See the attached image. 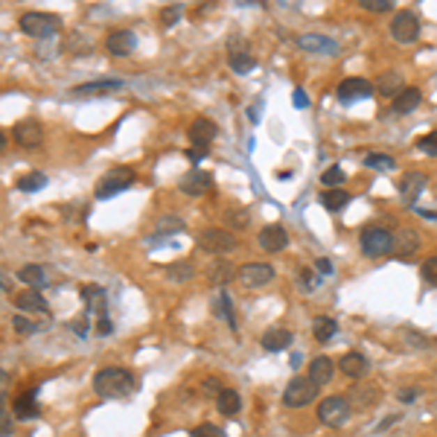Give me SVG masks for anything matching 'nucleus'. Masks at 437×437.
<instances>
[{
  "label": "nucleus",
  "mask_w": 437,
  "mask_h": 437,
  "mask_svg": "<svg viewBox=\"0 0 437 437\" xmlns=\"http://www.w3.org/2000/svg\"><path fill=\"white\" fill-rule=\"evenodd\" d=\"M335 332H338V321H335V318L318 315V318L312 321V335H315V342L327 344V342H332V338H335Z\"/></svg>",
  "instance_id": "a878e982"
},
{
  "label": "nucleus",
  "mask_w": 437,
  "mask_h": 437,
  "mask_svg": "<svg viewBox=\"0 0 437 437\" xmlns=\"http://www.w3.org/2000/svg\"><path fill=\"white\" fill-rule=\"evenodd\" d=\"M359 245H362V254L367 256H385L394 251V233L385 231L382 224H367L359 236Z\"/></svg>",
  "instance_id": "39448f33"
},
{
  "label": "nucleus",
  "mask_w": 437,
  "mask_h": 437,
  "mask_svg": "<svg viewBox=\"0 0 437 437\" xmlns=\"http://www.w3.org/2000/svg\"><path fill=\"white\" fill-rule=\"evenodd\" d=\"M420 248V233L414 231V228H402L397 236H394V256H399V260H402V256H408V254H414Z\"/></svg>",
  "instance_id": "4be33fe9"
},
{
  "label": "nucleus",
  "mask_w": 437,
  "mask_h": 437,
  "mask_svg": "<svg viewBox=\"0 0 437 437\" xmlns=\"http://www.w3.org/2000/svg\"><path fill=\"white\" fill-rule=\"evenodd\" d=\"M79 298H82L88 303V312H100V318H105V306H108V295H105V289L102 286H96V283H88L79 289Z\"/></svg>",
  "instance_id": "a211bd4d"
},
{
  "label": "nucleus",
  "mask_w": 437,
  "mask_h": 437,
  "mask_svg": "<svg viewBox=\"0 0 437 437\" xmlns=\"http://www.w3.org/2000/svg\"><path fill=\"white\" fill-rule=\"evenodd\" d=\"M420 216H426V219H437L434 210H420Z\"/></svg>",
  "instance_id": "6e6d98bb"
},
{
  "label": "nucleus",
  "mask_w": 437,
  "mask_h": 437,
  "mask_svg": "<svg viewBox=\"0 0 437 437\" xmlns=\"http://www.w3.org/2000/svg\"><path fill=\"white\" fill-rule=\"evenodd\" d=\"M291 344V332L289 330H280V327H271L266 335H263V350L268 353H280Z\"/></svg>",
  "instance_id": "c85d7f7f"
},
{
  "label": "nucleus",
  "mask_w": 437,
  "mask_h": 437,
  "mask_svg": "<svg viewBox=\"0 0 437 437\" xmlns=\"http://www.w3.org/2000/svg\"><path fill=\"white\" fill-rule=\"evenodd\" d=\"M370 96H374V85H370L367 79L350 76V79H344V82L338 85V102H344V105H353L359 100H370Z\"/></svg>",
  "instance_id": "9d476101"
},
{
  "label": "nucleus",
  "mask_w": 437,
  "mask_h": 437,
  "mask_svg": "<svg viewBox=\"0 0 437 437\" xmlns=\"http://www.w3.org/2000/svg\"><path fill=\"white\" fill-rule=\"evenodd\" d=\"M228 64H231V70L239 73V76H245L256 68V59L245 50V47H231V53H228Z\"/></svg>",
  "instance_id": "393cba45"
},
{
  "label": "nucleus",
  "mask_w": 437,
  "mask_h": 437,
  "mask_svg": "<svg viewBox=\"0 0 437 437\" xmlns=\"http://www.w3.org/2000/svg\"><path fill=\"white\" fill-rule=\"evenodd\" d=\"M70 327H73V332H76V335H82V338L88 335V321H85V318H82V321H73Z\"/></svg>",
  "instance_id": "603ef678"
},
{
  "label": "nucleus",
  "mask_w": 437,
  "mask_h": 437,
  "mask_svg": "<svg viewBox=\"0 0 437 437\" xmlns=\"http://www.w3.org/2000/svg\"><path fill=\"white\" fill-rule=\"evenodd\" d=\"M96 332H100L102 338L114 332V330H111V321H108V318H100V323H96Z\"/></svg>",
  "instance_id": "3c124183"
},
{
  "label": "nucleus",
  "mask_w": 437,
  "mask_h": 437,
  "mask_svg": "<svg viewBox=\"0 0 437 437\" xmlns=\"http://www.w3.org/2000/svg\"><path fill=\"white\" fill-rule=\"evenodd\" d=\"M18 26L29 38H50L61 29V18L53 12H24L18 18Z\"/></svg>",
  "instance_id": "f03ea898"
},
{
  "label": "nucleus",
  "mask_w": 437,
  "mask_h": 437,
  "mask_svg": "<svg viewBox=\"0 0 437 437\" xmlns=\"http://www.w3.org/2000/svg\"><path fill=\"white\" fill-rule=\"evenodd\" d=\"M295 105H298V108H306V105H309V100H306V93H303L300 88L295 91Z\"/></svg>",
  "instance_id": "864d4df0"
},
{
  "label": "nucleus",
  "mask_w": 437,
  "mask_h": 437,
  "mask_svg": "<svg viewBox=\"0 0 437 437\" xmlns=\"http://www.w3.org/2000/svg\"><path fill=\"white\" fill-rule=\"evenodd\" d=\"M9 429H12V426H9V414L3 411V437H9Z\"/></svg>",
  "instance_id": "5fc2aeb1"
},
{
  "label": "nucleus",
  "mask_w": 437,
  "mask_h": 437,
  "mask_svg": "<svg viewBox=\"0 0 437 437\" xmlns=\"http://www.w3.org/2000/svg\"><path fill=\"white\" fill-rule=\"evenodd\" d=\"M233 277V268H231V263L228 260H222V263H216L213 268H210V283H228Z\"/></svg>",
  "instance_id": "e433bc0d"
},
{
  "label": "nucleus",
  "mask_w": 437,
  "mask_h": 437,
  "mask_svg": "<svg viewBox=\"0 0 437 437\" xmlns=\"http://www.w3.org/2000/svg\"><path fill=\"white\" fill-rule=\"evenodd\" d=\"M213 312L236 332V318H233V306H231V295H228V291H222V295L213 300Z\"/></svg>",
  "instance_id": "2f4dec72"
},
{
  "label": "nucleus",
  "mask_w": 437,
  "mask_h": 437,
  "mask_svg": "<svg viewBox=\"0 0 437 437\" xmlns=\"http://www.w3.org/2000/svg\"><path fill=\"white\" fill-rule=\"evenodd\" d=\"M365 167L376 169V172H385V169H394V167H397V160H394L391 155H382V152H370V155L365 158Z\"/></svg>",
  "instance_id": "72a5a7b5"
},
{
  "label": "nucleus",
  "mask_w": 437,
  "mask_h": 437,
  "mask_svg": "<svg viewBox=\"0 0 437 437\" xmlns=\"http://www.w3.org/2000/svg\"><path fill=\"white\" fill-rule=\"evenodd\" d=\"M135 169H128V167H114L111 172H105V178L100 184H96V192L93 196L100 199V201H105V199H114V196H120V192H125L128 187L135 184Z\"/></svg>",
  "instance_id": "7ed1b4c3"
},
{
  "label": "nucleus",
  "mask_w": 437,
  "mask_h": 437,
  "mask_svg": "<svg viewBox=\"0 0 437 437\" xmlns=\"http://www.w3.org/2000/svg\"><path fill=\"white\" fill-rule=\"evenodd\" d=\"M15 417H21V420H32V417H38L36 391H26V394H21L18 399H15Z\"/></svg>",
  "instance_id": "c756f323"
},
{
  "label": "nucleus",
  "mask_w": 437,
  "mask_h": 437,
  "mask_svg": "<svg viewBox=\"0 0 437 437\" xmlns=\"http://www.w3.org/2000/svg\"><path fill=\"white\" fill-rule=\"evenodd\" d=\"M350 411H353L350 408V399L342 397V394H332V397L318 402V420H321L323 426H332V429L344 426L347 420H350Z\"/></svg>",
  "instance_id": "423d86ee"
},
{
  "label": "nucleus",
  "mask_w": 437,
  "mask_h": 437,
  "mask_svg": "<svg viewBox=\"0 0 437 437\" xmlns=\"http://www.w3.org/2000/svg\"><path fill=\"white\" fill-rule=\"evenodd\" d=\"M429 187V178L423 172H408L406 178L399 181V192H402V199H406L408 204H414L420 199V192H423Z\"/></svg>",
  "instance_id": "412c9836"
},
{
  "label": "nucleus",
  "mask_w": 437,
  "mask_h": 437,
  "mask_svg": "<svg viewBox=\"0 0 437 437\" xmlns=\"http://www.w3.org/2000/svg\"><path fill=\"white\" fill-rule=\"evenodd\" d=\"M190 437H224V431L216 423H199L196 429L190 431Z\"/></svg>",
  "instance_id": "ea45409f"
},
{
  "label": "nucleus",
  "mask_w": 437,
  "mask_h": 437,
  "mask_svg": "<svg viewBox=\"0 0 437 437\" xmlns=\"http://www.w3.org/2000/svg\"><path fill=\"white\" fill-rule=\"evenodd\" d=\"M178 190H181L184 196H204V192L213 190V175L196 167V169H190L181 181H178Z\"/></svg>",
  "instance_id": "f8f14e48"
},
{
  "label": "nucleus",
  "mask_w": 437,
  "mask_h": 437,
  "mask_svg": "<svg viewBox=\"0 0 437 437\" xmlns=\"http://www.w3.org/2000/svg\"><path fill=\"white\" fill-rule=\"evenodd\" d=\"M318 391H321V388L309 376H295L286 385V391H283V406L286 408H306L309 402L318 399Z\"/></svg>",
  "instance_id": "20e7f679"
},
{
  "label": "nucleus",
  "mask_w": 437,
  "mask_h": 437,
  "mask_svg": "<svg viewBox=\"0 0 437 437\" xmlns=\"http://www.w3.org/2000/svg\"><path fill=\"white\" fill-rule=\"evenodd\" d=\"M236 245H239V239L224 228H207L204 233H199V248L207 251V254L222 256V254L236 251Z\"/></svg>",
  "instance_id": "0eeeda50"
},
{
  "label": "nucleus",
  "mask_w": 437,
  "mask_h": 437,
  "mask_svg": "<svg viewBox=\"0 0 437 437\" xmlns=\"http://www.w3.org/2000/svg\"><path fill=\"white\" fill-rule=\"evenodd\" d=\"M12 137L18 146H24V149H38L41 140H44V132L36 120H21V123H15Z\"/></svg>",
  "instance_id": "4468645a"
},
{
  "label": "nucleus",
  "mask_w": 437,
  "mask_h": 437,
  "mask_svg": "<svg viewBox=\"0 0 437 437\" xmlns=\"http://www.w3.org/2000/svg\"><path fill=\"white\" fill-rule=\"evenodd\" d=\"M315 266H318V271H321V274H332V263L327 260V256H318Z\"/></svg>",
  "instance_id": "8fccbe9b"
},
{
  "label": "nucleus",
  "mask_w": 437,
  "mask_h": 437,
  "mask_svg": "<svg viewBox=\"0 0 437 437\" xmlns=\"http://www.w3.org/2000/svg\"><path fill=\"white\" fill-rule=\"evenodd\" d=\"M18 280L26 283L29 289L41 291V289H47V271H44L41 266H36V263H29V266H24V268L18 271Z\"/></svg>",
  "instance_id": "cd10ccee"
},
{
  "label": "nucleus",
  "mask_w": 437,
  "mask_h": 437,
  "mask_svg": "<svg viewBox=\"0 0 437 437\" xmlns=\"http://www.w3.org/2000/svg\"><path fill=\"white\" fill-rule=\"evenodd\" d=\"M298 47L306 53H318V56H338V41L330 38V36H321V32H303L298 38Z\"/></svg>",
  "instance_id": "9b49d317"
},
{
  "label": "nucleus",
  "mask_w": 437,
  "mask_h": 437,
  "mask_svg": "<svg viewBox=\"0 0 437 437\" xmlns=\"http://www.w3.org/2000/svg\"><path fill=\"white\" fill-rule=\"evenodd\" d=\"M260 248L268 251V254H277V251H286L289 248V233L283 224H266V228L260 231Z\"/></svg>",
  "instance_id": "dca6fc26"
},
{
  "label": "nucleus",
  "mask_w": 437,
  "mask_h": 437,
  "mask_svg": "<svg viewBox=\"0 0 437 437\" xmlns=\"http://www.w3.org/2000/svg\"><path fill=\"white\" fill-rule=\"evenodd\" d=\"M391 38L399 44H414L420 38V18L408 9H399L391 18Z\"/></svg>",
  "instance_id": "6e6552de"
},
{
  "label": "nucleus",
  "mask_w": 437,
  "mask_h": 437,
  "mask_svg": "<svg viewBox=\"0 0 437 437\" xmlns=\"http://www.w3.org/2000/svg\"><path fill=\"white\" fill-rule=\"evenodd\" d=\"M12 327L18 330L21 335H32V332H38V330H41L36 321H29V318H24V315H12Z\"/></svg>",
  "instance_id": "58836bf2"
},
{
  "label": "nucleus",
  "mask_w": 437,
  "mask_h": 437,
  "mask_svg": "<svg viewBox=\"0 0 437 437\" xmlns=\"http://www.w3.org/2000/svg\"><path fill=\"white\" fill-rule=\"evenodd\" d=\"M167 274H169V277H172L175 283H184V280H190V277H192V268H190L187 263H181V266H169V268H167Z\"/></svg>",
  "instance_id": "c03bdc74"
},
{
  "label": "nucleus",
  "mask_w": 437,
  "mask_h": 437,
  "mask_svg": "<svg viewBox=\"0 0 437 437\" xmlns=\"http://www.w3.org/2000/svg\"><path fill=\"white\" fill-rule=\"evenodd\" d=\"M420 100H423L420 88H402V91L394 96L391 111H394V114H411V111L420 105Z\"/></svg>",
  "instance_id": "5701e85b"
},
{
  "label": "nucleus",
  "mask_w": 437,
  "mask_h": 437,
  "mask_svg": "<svg viewBox=\"0 0 437 437\" xmlns=\"http://www.w3.org/2000/svg\"><path fill=\"white\" fill-rule=\"evenodd\" d=\"M15 306H18L21 312L50 318V303H47L44 295H41V291H36V289H24V291H18V295H15Z\"/></svg>",
  "instance_id": "ddd939ff"
},
{
  "label": "nucleus",
  "mask_w": 437,
  "mask_h": 437,
  "mask_svg": "<svg viewBox=\"0 0 437 437\" xmlns=\"http://www.w3.org/2000/svg\"><path fill=\"white\" fill-rule=\"evenodd\" d=\"M420 274H423V280L429 286H437V256H429V260L420 266Z\"/></svg>",
  "instance_id": "a19ab883"
},
{
  "label": "nucleus",
  "mask_w": 437,
  "mask_h": 437,
  "mask_svg": "<svg viewBox=\"0 0 437 437\" xmlns=\"http://www.w3.org/2000/svg\"><path fill=\"white\" fill-rule=\"evenodd\" d=\"M379 91L394 100V96L402 91V79H399V73H394V70H391V73H385V76L379 79Z\"/></svg>",
  "instance_id": "f704fd0d"
},
{
  "label": "nucleus",
  "mask_w": 437,
  "mask_h": 437,
  "mask_svg": "<svg viewBox=\"0 0 437 437\" xmlns=\"http://www.w3.org/2000/svg\"><path fill=\"white\" fill-rule=\"evenodd\" d=\"M135 47H137V36H135L132 29H114V32H111V36L105 38V50H108L111 56H117V59L132 56Z\"/></svg>",
  "instance_id": "2eb2a0df"
},
{
  "label": "nucleus",
  "mask_w": 437,
  "mask_h": 437,
  "mask_svg": "<svg viewBox=\"0 0 437 437\" xmlns=\"http://www.w3.org/2000/svg\"><path fill=\"white\" fill-rule=\"evenodd\" d=\"M125 88L123 79H93V82H85V85H76L70 93L73 96H96V93H108V91H120Z\"/></svg>",
  "instance_id": "6ab92c4d"
},
{
  "label": "nucleus",
  "mask_w": 437,
  "mask_h": 437,
  "mask_svg": "<svg viewBox=\"0 0 437 437\" xmlns=\"http://www.w3.org/2000/svg\"><path fill=\"white\" fill-rule=\"evenodd\" d=\"M181 3H169V6H164L160 9V24L164 26H175L178 24V18H181Z\"/></svg>",
  "instance_id": "4c0bfd02"
},
{
  "label": "nucleus",
  "mask_w": 437,
  "mask_h": 437,
  "mask_svg": "<svg viewBox=\"0 0 437 437\" xmlns=\"http://www.w3.org/2000/svg\"><path fill=\"white\" fill-rule=\"evenodd\" d=\"M216 135H219L216 123H213V120H207V117L192 120L190 128H187V137H190L192 146H210V143L216 140Z\"/></svg>",
  "instance_id": "f3484780"
},
{
  "label": "nucleus",
  "mask_w": 437,
  "mask_h": 437,
  "mask_svg": "<svg viewBox=\"0 0 437 437\" xmlns=\"http://www.w3.org/2000/svg\"><path fill=\"white\" fill-rule=\"evenodd\" d=\"M344 181H347V172H344L342 167H330L327 172L321 175V184H323V187H330V190H338Z\"/></svg>",
  "instance_id": "c9c22d12"
},
{
  "label": "nucleus",
  "mask_w": 437,
  "mask_h": 437,
  "mask_svg": "<svg viewBox=\"0 0 437 437\" xmlns=\"http://www.w3.org/2000/svg\"><path fill=\"white\" fill-rule=\"evenodd\" d=\"M216 408L222 411V417H233V414H239V408H242V397H239V391H233V388H222V394L216 397Z\"/></svg>",
  "instance_id": "bb28decb"
},
{
  "label": "nucleus",
  "mask_w": 437,
  "mask_h": 437,
  "mask_svg": "<svg viewBox=\"0 0 437 437\" xmlns=\"http://www.w3.org/2000/svg\"><path fill=\"white\" fill-rule=\"evenodd\" d=\"M236 280L242 289H263L274 280V268L268 263H245L236 271Z\"/></svg>",
  "instance_id": "1a4fd4ad"
},
{
  "label": "nucleus",
  "mask_w": 437,
  "mask_h": 437,
  "mask_svg": "<svg viewBox=\"0 0 437 437\" xmlns=\"http://www.w3.org/2000/svg\"><path fill=\"white\" fill-rule=\"evenodd\" d=\"M15 187H18L21 192H38V190L47 187V175L44 172H26V175L18 178V184Z\"/></svg>",
  "instance_id": "473e14b6"
},
{
  "label": "nucleus",
  "mask_w": 437,
  "mask_h": 437,
  "mask_svg": "<svg viewBox=\"0 0 437 437\" xmlns=\"http://www.w3.org/2000/svg\"><path fill=\"white\" fill-rule=\"evenodd\" d=\"M321 204L327 210H332V213H338L342 207L350 204V192L347 190H323L321 192Z\"/></svg>",
  "instance_id": "7c9ffc66"
},
{
  "label": "nucleus",
  "mask_w": 437,
  "mask_h": 437,
  "mask_svg": "<svg viewBox=\"0 0 437 437\" xmlns=\"http://www.w3.org/2000/svg\"><path fill=\"white\" fill-rule=\"evenodd\" d=\"M231 222L236 224V228H248V222H251V216L245 213L242 216V210H236V213H231Z\"/></svg>",
  "instance_id": "de8ad7c7"
},
{
  "label": "nucleus",
  "mask_w": 437,
  "mask_h": 437,
  "mask_svg": "<svg viewBox=\"0 0 437 437\" xmlns=\"http://www.w3.org/2000/svg\"><path fill=\"white\" fill-rule=\"evenodd\" d=\"M338 370H342L344 376H350V379H362L365 370H367V359L359 350H350V353H344L342 359H338Z\"/></svg>",
  "instance_id": "aec40b11"
},
{
  "label": "nucleus",
  "mask_w": 437,
  "mask_h": 437,
  "mask_svg": "<svg viewBox=\"0 0 437 437\" xmlns=\"http://www.w3.org/2000/svg\"><path fill=\"white\" fill-rule=\"evenodd\" d=\"M359 6L365 12H391L394 9L391 0H359Z\"/></svg>",
  "instance_id": "37998d69"
},
{
  "label": "nucleus",
  "mask_w": 437,
  "mask_h": 437,
  "mask_svg": "<svg viewBox=\"0 0 437 437\" xmlns=\"http://www.w3.org/2000/svg\"><path fill=\"white\" fill-rule=\"evenodd\" d=\"M135 388L137 379L125 367H100L93 374V391L102 399H125L128 394H135Z\"/></svg>",
  "instance_id": "f257e3e1"
},
{
  "label": "nucleus",
  "mask_w": 437,
  "mask_h": 437,
  "mask_svg": "<svg viewBox=\"0 0 437 437\" xmlns=\"http://www.w3.org/2000/svg\"><path fill=\"white\" fill-rule=\"evenodd\" d=\"M300 280H303V289H306V291H312V289L318 286V277H315L312 268H300Z\"/></svg>",
  "instance_id": "a18cd8bd"
},
{
  "label": "nucleus",
  "mask_w": 437,
  "mask_h": 437,
  "mask_svg": "<svg viewBox=\"0 0 437 437\" xmlns=\"http://www.w3.org/2000/svg\"><path fill=\"white\" fill-rule=\"evenodd\" d=\"M187 158H190L192 164L199 167V160H204V158H207V146H192V149L187 152Z\"/></svg>",
  "instance_id": "49530a36"
},
{
  "label": "nucleus",
  "mask_w": 437,
  "mask_h": 437,
  "mask_svg": "<svg viewBox=\"0 0 437 437\" xmlns=\"http://www.w3.org/2000/svg\"><path fill=\"white\" fill-rule=\"evenodd\" d=\"M332 376H335L332 359H327V355H315V359L309 362V379H312L318 388L327 385V382H332Z\"/></svg>",
  "instance_id": "b1692460"
},
{
  "label": "nucleus",
  "mask_w": 437,
  "mask_h": 437,
  "mask_svg": "<svg viewBox=\"0 0 437 437\" xmlns=\"http://www.w3.org/2000/svg\"><path fill=\"white\" fill-rule=\"evenodd\" d=\"M417 149L423 155H437V132H429L417 140Z\"/></svg>",
  "instance_id": "79ce46f5"
},
{
  "label": "nucleus",
  "mask_w": 437,
  "mask_h": 437,
  "mask_svg": "<svg viewBox=\"0 0 437 437\" xmlns=\"http://www.w3.org/2000/svg\"><path fill=\"white\" fill-rule=\"evenodd\" d=\"M420 397L417 388H406V391H399V402H414Z\"/></svg>",
  "instance_id": "09e8293b"
}]
</instances>
